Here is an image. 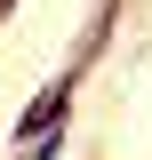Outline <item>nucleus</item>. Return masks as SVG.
I'll list each match as a JSON object with an SVG mask.
<instances>
[{
  "label": "nucleus",
  "instance_id": "f03ea898",
  "mask_svg": "<svg viewBox=\"0 0 152 160\" xmlns=\"http://www.w3.org/2000/svg\"><path fill=\"white\" fill-rule=\"evenodd\" d=\"M64 144H72V128H64V136H40V144H32L24 160H64Z\"/></svg>",
  "mask_w": 152,
  "mask_h": 160
},
{
  "label": "nucleus",
  "instance_id": "7ed1b4c3",
  "mask_svg": "<svg viewBox=\"0 0 152 160\" xmlns=\"http://www.w3.org/2000/svg\"><path fill=\"white\" fill-rule=\"evenodd\" d=\"M8 16H16V0H0V24H8Z\"/></svg>",
  "mask_w": 152,
  "mask_h": 160
},
{
  "label": "nucleus",
  "instance_id": "f257e3e1",
  "mask_svg": "<svg viewBox=\"0 0 152 160\" xmlns=\"http://www.w3.org/2000/svg\"><path fill=\"white\" fill-rule=\"evenodd\" d=\"M72 104H80V72L64 64V72L48 80V88H40L32 104H24V112L8 120V144H16V152H32L40 136H64V128H72Z\"/></svg>",
  "mask_w": 152,
  "mask_h": 160
}]
</instances>
